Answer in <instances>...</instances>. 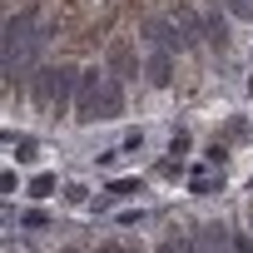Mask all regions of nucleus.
I'll list each match as a JSON object with an SVG mask.
<instances>
[{
    "instance_id": "obj_1",
    "label": "nucleus",
    "mask_w": 253,
    "mask_h": 253,
    "mask_svg": "<svg viewBox=\"0 0 253 253\" xmlns=\"http://www.w3.org/2000/svg\"><path fill=\"white\" fill-rule=\"evenodd\" d=\"M75 84H80V70L45 65V70H35V80H30V94H35V104H40V109L60 114V109L75 99Z\"/></svg>"
},
{
    "instance_id": "obj_2",
    "label": "nucleus",
    "mask_w": 253,
    "mask_h": 253,
    "mask_svg": "<svg viewBox=\"0 0 253 253\" xmlns=\"http://www.w3.org/2000/svg\"><path fill=\"white\" fill-rule=\"evenodd\" d=\"M104 75H109V70H80V84H75V114H80L84 124L99 119V84H104Z\"/></svg>"
},
{
    "instance_id": "obj_3",
    "label": "nucleus",
    "mask_w": 253,
    "mask_h": 253,
    "mask_svg": "<svg viewBox=\"0 0 253 253\" xmlns=\"http://www.w3.org/2000/svg\"><path fill=\"white\" fill-rule=\"evenodd\" d=\"M144 35H149V45H159V50H184V45H194V40L184 35V25H179V20H154Z\"/></svg>"
},
{
    "instance_id": "obj_4",
    "label": "nucleus",
    "mask_w": 253,
    "mask_h": 253,
    "mask_svg": "<svg viewBox=\"0 0 253 253\" xmlns=\"http://www.w3.org/2000/svg\"><path fill=\"white\" fill-rule=\"evenodd\" d=\"M124 114V89H119V75H104L99 84V119H119Z\"/></svg>"
},
{
    "instance_id": "obj_5",
    "label": "nucleus",
    "mask_w": 253,
    "mask_h": 253,
    "mask_svg": "<svg viewBox=\"0 0 253 253\" xmlns=\"http://www.w3.org/2000/svg\"><path fill=\"white\" fill-rule=\"evenodd\" d=\"M169 80H174V50L149 45V84H154V89H164Z\"/></svg>"
},
{
    "instance_id": "obj_6",
    "label": "nucleus",
    "mask_w": 253,
    "mask_h": 253,
    "mask_svg": "<svg viewBox=\"0 0 253 253\" xmlns=\"http://www.w3.org/2000/svg\"><path fill=\"white\" fill-rule=\"evenodd\" d=\"M204 40H209V45H223V40H228V15L209 10V15H204Z\"/></svg>"
},
{
    "instance_id": "obj_7",
    "label": "nucleus",
    "mask_w": 253,
    "mask_h": 253,
    "mask_svg": "<svg viewBox=\"0 0 253 253\" xmlns=\"http://www.w3.org/2000/svg\"><path fill=\"white\" fill-rule=\"evenodd\" d=\"M10 159H20V164H35V159H40V139H35V134H20V139H10Z\"/></svg>"
},
{
    "instance_id": "obj_8",
    "label": "nucleus",
    "mask_w": 253,
    "mask_h": 253,
    "mask_svg": "<svg viewBox=\"0 0 253 253\" xmlns=\"http://www.w3.org/2000/svg\"><path fill=\"white\" fill-rule=\"evenodd\" d=\"M55 189H60V179H55V174H35V179H30V199H50Z\"/></svg>"
},
{
    "instance_id": "obj_9",
    "label": "nucleus",
    "mask_w": 253,
    "mask_h": 253,
    "mask_svg": "<svg viewBox=\"0 0 253 253\" xmlns=\"http://www.w3.org/2000/svg\"><path fill=\"white\" fill-rule=\"evenodd\" d=\"M109 65H114V75H119V80H129V70H134V55L119 45V50H109Z\"/></svg>"
},
{
    "instance_id": "obj_10",
    "label": "nucleus",
    "mask_w": 253,
    "mask_h": 253,
    "mask_svg": "<svg viewBox=\"0 0 253 253\" xmlns=\"http://www.w3.org/2000/svg\"><path fill=\"white\" fill-rule=\"evenodd\" d=\"M65 204L70 209H89V189L84 184H65Z\"/></svg>"
},
{
    "instance_id": "obj_11",
    "label": "nucleus",
    "mask_w": 253,
    "mask_h": 253,
    "mask_svg": "<svg viewBox=\"0 0 253 253\" xmlns=\"http://www.w3.org/2000/svg\"><path fill=\"white\" fill-rule=\"evenodd\" d=\"M129 194H144V184H139V179H119V184H109V199H129Z\"/></svg>"
},
{
    "instance_id": "obj_12",
    "label": "nucleus",
    "mask_w": 253,
    "mask_h": 253,
    "mask_svg": "<svg viewBox=\"0 0 253 253\" xmlns=\"http://www.w3.org/2000/svg\"><path fill=\"white\" fill-rule=\"evenodd\" d=\"M223 10L233 20H253V0H223Z\"/></svg>"
},
{
    "instance_id": "obj_13",
    "label": "nucleus",
    "mask_w": 253,
    "mask_h": 253,
    "mask_svg": "<svg viewBox=\"0 0 253 253\" xmlns=\"http://www.w3.org/2000/svg\"><path fill=\"white\" fill-rule=\"evenodd\" d=\"M20 223H25V228H45V223H50V213H40V209H25V213H20Z\"/></svg>"
},
{
    "instance_id": "obj_14",
    "label": "nucleus",
    "mask_w": 253,
    "mask_h": 253,
    "mask_svg": "<svg viewBox=\"0 0 253 253\" xmlns=\"http://www.w3.org/2000/svg\"><path fill=\"white\" fill-rule=\"evenodd\" d=\"M144 218H149L144 209H124V213H119V223H124V228H134V223H144Z\"/></svg>"
},
{
    "instance_id": "obj_15",
    "label": "nucleus",
    "mask_w": 253,
    "mask_h": 253,
    "mask_svg": "<svg viewBox=\"0 0 253 253\" xmlns=\"http://www.w3.org/2000/svg\"><path fill=\"white\" fill-rule=\"evenodd\" d=\"M204 159H209V164H218V169H223V159H228V149H223V144H213V149H209V154H204Z\"/></svg>"
},
{
    "instance_id": "obj_16",
    "label": "nucleus",
    "mask_w": 253,
    "mask_h": 253,
    "mask_svg": "<svg viewBox=\"0 0 253 253\" xmlns=\"http://www.w3.org/2000/svg\"><path fill=\"white\" fill-rule=\"evenodd\" d=\"M248 94H253V80H248Z\"/></svg>"
}]
</instances>
